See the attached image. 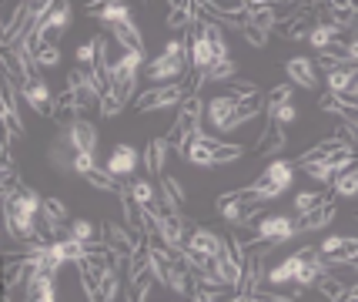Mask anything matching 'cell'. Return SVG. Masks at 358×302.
I'll return each instance as SVG.
<instances>
[{
  "label": "cell",
  "mask_w": 358,
  "mask_h": 302,
  "mask_svg": "<svg viewBox=\"0 0 358 302\" xmlns=\"http://www.w3.org/2000/svg\"><path fill=\"white\" fill-rule=\"evenodd\" d=\"M108 34L121 44L124 50H134V54H144V37H141L138 24L134 20H124V24H114V27H108Z\"/></svg>",
  "instance_id": "cell-16"
},
{
  "label": "cell",
  "mask_w": 358,
  "mask_h": 302,
  "mask_svg": "<svg viewBox=\"0 0 358 302\" xmlns=\"http://www.w3.org/2000/svg\"><path fill=\"white\" fill-rule=\"evenodd\" d=\"M268 118H271V121H278V125L285 128V125H292V121H295L298 111H295V104H285V108H278V111H271Z\"/></svg>",
  "instance_id": "cell-48"
},
{
  "label": "cell",
  "mask_w": 358,
  "mask_h": 302,
  "mask_svg": "<svg viewBox=\"0 0 358 302\" xmlns=\"http://www.w3.org/2000/svg\"><path fill=\"white\" fill-rule=\"evenodd\" d=\"M331 188H335V195H342V198H355V195H358V165H352V168L338 172V175H335V181H331Z\"/></svg>",
  "instance_id": "cell-27"
},
{
  "label": "cell",
  "mask_w": 358,
  "mask_h": 302,
  "mask_svg": "<svg viewBox=\"0 0 358 302\" xmlns=\"http://www.w3.org/2000/svg\"><path fill=\"white\" fill-rule=\"evenodd\" d=\"M187 71V61H174V57H155V61L144 67V74L155 81V84H178V78Z\"/></svg>",
  "instance_id": "cell-8"
},
{
  "label": "cell",
  "mask_w": 358,
  "mask_h": 302,
  "mask_svg": "<svg viewBox=\"0 0 358 302\" xmlns=\"http://www.w3.org/2000/svg\"><path fill=\"white\" fill-rule=\"evenodd\" d=\"M138 161H141V155H138V148H134V144H117V148L110 151V158H108V172L114 178L131 175V172L138 168Z\"/></svg>",
  "instance_id": "cell-12"
},
{
  "label": "cell",
  "mask_w": 358,
  "mask_h": 302,
  "mask_svg": "<svg viewBox=\"0 0 358 302\" xmlns=\"http://www.w3.org/2000/svg\"><path fill=\"white\" fill-rule=\"evenodd\" d=\"M204 111H208V104L201 101V95L185 97V101H181V118H191V121H201Z\"/></svg>",
  "instance_id": "cell-40"
},
{
  "label": "cell",
  "mask_w": 358,
  "mask_h": 302,
  "mask_svg": "<svg viewBox=\"0 0 358 302\" xmlns=\"http://www.w3.org/2000/svg\"><path fill=\"white\" fill-rule=\"evenodd\" d=\"M67 235H71V239H78V242H84V245H91V242H104V239H97V225H94L91 219H74L71 228H67Z\"/></svg>",
  "instance_id": "cell-29"
},
{
  "label": "cell",
  "mask_w": 358,
  "mask_h": 302,
  "mask_svg": "<svg viewBox=\"0 0 358 302\" xmlns=\"http://www.w3.org/2000/svg\"><path fill=\"white\" fill-rule=\"evenodd\" d=\"M71 168H74V172H78V175L84 178L87 172H91V168H97V165H94V155H74V161H71Z\"/></svg>",
  "instance_id": "cell-49"
},
{
  "label": "cell",
  "mask_w": 358,
  "mask_h": 302,
  "mask_svg": "<svg viewBox=\"0 0 358 302\" xmlns=\"http://www.w3.org/2000/svg\"><path fill=\"white\" fill-rule=\"evenodd\" d=\"M238 158H245V148H241V144H234V142H221L218 148H215V155H211V168H215V165L238 161Z\"/></svg>",
  "instance_id": "cell-33"
},
{
  "label": "cell",
  "mask_w": 358,
  "mask_h": 302,
  "mask_svg": "<svg viewBox=\"0 0 358 302\" xmlns=\"http://www.w3.org/2000/svg\"><path fill=\"white\" fill-rule=\"evenodd\" d=\"M285 71H288V81H292L295 88L315 91V88L322 84V74H318V67H315L312 57H288Z\"/></svg>",
  "instance_id": "cell-7"
},
{
  "label": "cell",
  "mask_w": 358,
  "mask_h": 302,
  "mask_svg": "<svg viewBox=\"0 0 358 302\" xmlns=\"http://www.w3.org/2000/svg\"><path fill=\"white\" fill-rule=\"evenodd\" d=\"M355 302H358V299H355Z\"/></svg>",
  "instance_id": "cell-54"
},
{
  "label": "cell",
  "mask_w": 358,
  "mask_h": 302,
  "mask_svg": "<svg viewBox=\"0 0 358 302\" xmlns=\"http://www.w3.org/2000/svg\"><path fill=\"white\" fill-rule=\"evenodd\" d=\"M187 249L204 252V255H221V249H224V239H221L218 232H211V228H194V232L187 235Z\"/></svg>",
  "instance_id": "cell-18"
},
{
  "label": "cell",
  "mask_w": 358,
  "mask_h": 302,
  "mask_svg": "<svg viewBox=\"0 0 358 302\" xmlns=\"http://www.w3.org/2000/svg\"><path fill=\"white\" fill-rule=\"evenodd\" d=\"M355 128H358V125H355Z\"/></svg>",
  "instance_id": "cell-55"
},
{
  "label": "cell",
  "mask_w": 358,
  "mask_h": 302,
  "mask_svg": "<svg viewBox=\"0 0 358 302\" xmlns=\"http://www.w3.org/2000/svg\"><path fill=\"white\" fill-rule=\"evenodd\" d=\"M358 74V64H342V67H335L331 74H325V84L331 95H342V91H348L352 88V81H355Z\"/></svg>",
  "instance_id": "cell-24"
},
{
  "label": "cell",
  "mask_w": 358,
  "mask_h": 302,
  "mask_svg": "<svg viewBox=\"0 0 358 302\" xmlns=\"http://www.w3.org/2000/svg\"><path fill=\"white\" fill-rule=\"evenodd\" d=\"M322 205H328V195L325 191H298L295 195V212H298V219L301 215H308V212H315V208H322Z\"/></svg>",
  "instance_id": "cell-28"
},
{
  "label": "cell",
  "mask_w": 358,
  "mask_h": 302,
  "mask_svg": "<svg viewBox=\"0 0 358 302\" xmlns=\"http://www.w3.org/2000/svg\"><path fill=\"white\" fill-rule=\"evenodd\" d=\"M231 88H234V95H231V97H238V101L258 97V84H255V81H248V78H234V81H231Z\"/></svg>",
  "instance_id": "cell-44"
},
{
  "label": "cell",
  "mask_w": 358,
  "mask_h": 302,
  "mask_svg": "<svg viewBox=\"0 0 358 302\" xmlns=\"http://www.w3.org/2000/svg\"><path fill=\"white\" fill-rule=\"evenodd\" d=\"M187 48H191V67L208 71V67L215 64V50H211V41H208V37H191Z\"/></svg>",
  "instance_id": "cell-25"
},
{
  "label": "cell",
  "mask_w": 358,
  "mask_h": 302,
  "mask_svg": "<svg viewBox=\"0 0 358 302\" xmlns=\"http://www.w3.org/2000/svg\"><path fill=\"white\" fill-rule=\"evenodd\" d=\"M67 88L78 95V104L80 108H101V97L108 95L101 84H97V78L91 74V67H71L67 71Z\"/></svg>",
  "instance_id": "cell-1"
},
{
  "label": "cell",
  "mask_w": 358,
  "mask_h": 302,
  "mask_svg": "<svg viewBox=\"0 0 358 302\" xmlns=\"http://www.w3.org/2000/svg\"><path fill=\"white\" fill-rule=\"evenodd\" d=\"M298 232H301V228H298V222L292 215H265V219L258 222V239L271 242V245L295 239Z\"/></svg>",
  "instance_id": "cell-5"
},
{
  "label": "cell",
  "mask_w": 358,
  "mask_h": 302,
  "mask_svg": "<svg viewBox=\"0 0 358 302\" xmlns=\"http://www.w3.org/2000/svg\"><path fill=\"white\" fill-rule=\"evenodd\" d=\"M355 255H358V239H345L338 252L325 255V262H328V269H331V266H348V262H352Z\"/></svg>",
  "instance_id": "cell-35"
},
{
  "label": "cell",
  "mask_w": 358,
  "mask_h": 302,
  "mask_svg": "<svg viewBox=\"0 0 358 302\" xmlns=\"http://www.w3.org/2000/svg\"><path fill=\"white\" fill-rule=\"evenodd\" d=\"M345 289H348V286H345L342 279H335V275H325V279H318V292H322L325 299H331V302L342 299Z\"/></svg>",
  "instance_id": "cell-38"
},
{
  "label": "cell",
  "mask_w": 358,
  "mask_h": 302,
  "mask_svg": "<svg viewBox=\"0 0 358 302\" xmlns=\"http://www.w3.org/2000/svg\"><path fill=\"white\" fill-rule=\"evenodd\" d=\"M87 17H94V20H101V24L114 27V24L131 20V7H127L124 0H101V4H91V7H87Z\"/></svg>",
  "instance_id": "cell-9"
},
{
  "label": "cell",
  "mask_w": 358,
  "mask_h": 302,
  "mask_svg": "<svg viewBox=\"0 0 358 302\" xmlns=\"http://www.w3.org/2000/svg\"><path fill=\"white\" fill-rule=\"evenodd\" d=\"M121 111H124V104H121L117 97L110 95V91H108L104 97H101V114H104V118H117Z\"/></svg>",
  "instance_id": "cell-45"
},
{
  "label": "cell",
  "mask_w": 358,
  "mask_h": 302,
  "mask_svg": "<svg viewBox=\"0 0 358 302\" xmlns=\"http://www.w3.org/2000/svg\"><path fill=\"white\" fill-rule=\"evenodd\" d=\"M148 262H151V275H155L157 286L168 289V282H171V259L164 255V249H161V242L151 239V249H148Z\"/></svg>",
  "instance_id": "cell-17"
},
{
  "label": "cell",
  "mask_w": 358,
  "mask_h": 302,
  "mask_svg": "<svg viewBox=\"0 0 358 302\" xmlns=\"http://www.w3.org/2000/svg\"><path fill=\"white\" fill-rule=\"evenodd\" d=\"M168 138H155V142H148L144 148V165H148V172L151 175H161L164 172V161H168Z\"/></svg>",
  "instance_id": "cell-23"
},
{
  "label": "cell",
  "mask_w": 358,
  "mask_h": 302,
  "mask_svg": "<svg viewBox=\"0 0 358 302\" xmlns=\"http://www.w3.org/2000/svg\"><path fill=\"white\" fill-rule=\"evenodd\" d=\"M67 144L74 148V155H94V148H97V128L87 118H74L67 125Z\"/></svg>",
  "instance_id": "cell-6"
},
{
  "label": "cell",
  "mask_w": 358,
  "mask_h": 302,
  "mask_svg": "<svg viewBox=\"0 0 358 302\" xmlns=\"http://www.w3.org/2000/svg\"><path fill=\"white\" fill-rule=\"evenodd\" d=\"M292 95H295V84H278V88H271L268 97H265L268 114L278 111V108H285V104H292Z\"/></svg>",
  "instance_id": "cell-31"
},
{
  "label": "cell",
  "mask_w": 358,
  "mask_h": 302,
  "mask_svg": "<svg viewBox=\"0 0 358 302\" xmlns=\"http://www.w3.org/2000/svg\"><path fill=\"white\" fill-rule=\"evenodd\" d=\"M117 292H121V279H117V272H108L94 302H117Z\"/></svg>",
  "instance_id": "cell-37"
},
{
  "label": "cell",
  "mask_w": 358,
  "mask_h": 302,
  "mask_svg": "<svg viewBox=\"0 0 358 302\" xmlns=\"http://www.w3.org/2000/svg\"><path fill=\"white\" fill-rule=\"evenodd\" d=\"M234 111H238V97H231V95H218L208 101V121L218 128V131H228V121H231Z\"/></svg>",
  "instance_id": "cell-14"
},
{
  "label": "cell",
  "mask_w": 358,
  "mask_h": 302,
  "mask_svg": "<svg viewBox=\"0 0 358 302\" xmlns=\"http://www.w3.org/2000/svg\"><path fill=\"white\" fill-rule=\"evenodd\" d=\"M185 101V88L181 84H161V88H148L134 97V111L151 114L161 111V108H171V104H181Z\"/></svg>",
  "instance_id": "cell-2"
},
{
  "label": "cell",
  "mask_w": 358,
  "mask_h": 302,
  "mask_svg": "<svg viewBox=\"0 0 358 302\" xmlns=\"http://www.w3.org/2000/svg\"><path fill=\"white\" fill-rule=\"evenodd\" d=\"M298 272H301V259H298V252L295 255H288V259H281L278 266H271L268 269V275H265V282L268 286H288V282H295L298 279Z\"/></svg>",
  "instance_id": "cell-15"
},
{
  "label": "cell",
  "mask_w": 358,
  "mask_h": 302,
  "mask_svg": "<svg viewBox=\"0 0 358 302\" xmlns=\"http://www.w3.org/2000/svg\"><path fill=\"white\" fill-rule=\"evenodd\" d=\"M248 24L268 34L271 27H275V24H278L275 4H265V0H251V4H248Z\"/></svg>",
  "instance_id": "cell-19"
},
{
  "label": "cell",
  "mask_w": 358,
  "mask_h": 302,
  "mask_svg": "<svg viewBox=\"0 0 358 302\" xmlns=\"http://www.w3.org/2000/svg\"><path fill=\"white\" fill-rule=\"evenodd\" d=\"M245 266H241V282H238V289H234V296H251L255 289H262V282H265V252H255V249H245Z\"/></svg>",
  "instance_id": "cell-4"
},
{
  "label": "cell",
  "mask_w": 358,
  "mask_h": 302,
  "mask_svg": "<svg viewBox=\"0 0 358 302\" xmlns=\"http://www.w3.org/2000/svg\"><path fill=\"white\" fill-rule=\"evenodd\" d=\"M208 84V71H201V67H191V78L181 84L185 88V97H194V95H201V88Z\"/></svg>",
  "instance_id": "cell-41"
},
{
  "label": "cell",
  "mask_w": 358,
  "mask_h": 302,
  "mask_svg": "<svg viewBox=\"0 0 358 302\" xmlns=\"http://www.w3.org/2000/svg\"><path fill=\"white\" fill-rule=\"evenodd\" d=\"M194 17H198V4H191V0L171 4V11H168V31H185V27L194 24Z\"/></svg>",
  "instance_id": "cell-22"
},
{
  "label": "cell",
  "mask_w": 358,
  "mask_h": 302,
  "mask_svg": "<svg viewBox=\"0 0 358 302\" xmlns=\"http://www.w3.org/2000/svg\"><path fill=\"white\" fill-rule=\"evenodd\" d=\"M161 202L164 205H171L178 215L187 208V195H185V185L171 175H161Z\"/></svg>",
  "instance_id": "cell-20"
},
{
  "label": "cell",
  "mask_w": 358,
  "mask_h": 302,
  "mask_svg": "<svg viewBox=\"0 0 358 302\" xmlns=\"http://www.w3.org/2000/svg\"><path fill=\"white\" fill-rule=\"evenodd\" d=\"M305 175L315 178V181H322V185H331V181H335V172L328 168V161H315V165H305Z\"/></svg>",
  "instance_id": "cell-42"
},
{
  "label": "cell",
  "mask_w": 358,
  "mask_h": 302,
  "mask_svg": "<svg viewBox=\"0 0 358 302\" xmlns=\"http://www.w3.org/2000/svg\"><path fill=\"white\" fill-rule=\"evenodd\" d=\"M187 302H218V296H215V292H204V289H198V292H194Z\"/></svg>",
  "instance_id": "cell-51"
},
{
  "label": "cell",
  "mask_w": 358,
  "mask_h": 302,
  "mask_svg": "<svg viewBox=\"0 0 358 302\" xmlns=\"http://www.w3.org/2000/svg\"><path fill=\"white\" fill-rule=\"evenodd\" d=\"M131 195L138 198L141 208H155V205H157L155 185H151V181H144V178H134V181H131Z\"/></svg>",
  "instance_id": "cell-32"
},
{
  "label": "cell",
  "mask_w": 358,
  "mask_h": 302,
  "mask_svg": "<svg viewBox=\"0 0 358 302\" xmlns=\"http://www.w3.org/2000/svg\"><path fill=\"white\" fill-rule=\"evenodd\" d=\"M24 302H57V282L50 275H31L24 282Z\"/></svg>",
  "instance_id": "cell-13"
},
{
  "label": "cell",
  "mask_w": 358,
  "mask_h": 302,
  "mask_svg": "<svg viewBox=\"0 0 358 302\" xmlns=\"http://www.w3.org/2000/svg\"><path fill=\"white\" fill-rule=\"evenodd\" d=\"M218 138H211V135H204L201 142L194 144L191 151H187V161L191 165H198V168H211V155H215V148H218Z\"/></svg>",
  "instance_id": "cell-26"
},
{
  "label": "cell",
  "mask_w": 358,
  "mask_h": 302,
  "mask_svg": "<svg viewBox=\"0 0 358 302\" xmlns=\"http://www.w3.org/2000/svg\"><path fill=\"white\" fill-rule=\"evenodd\" d=\"M94 61H97V41H91V44H80V48H78V67H91Z\"/></svg>",
  "instance_id": "cell-46"
},
{
  "label": "cell",
  "mask_w": 358,
  "mask_h": 302,
  "mask_svg": "<svg viewBox=\"0 0 358 302\" xmlns=\"http://www.w3.org/2000/svg\"><path fill=\"white\" fill-rule=\"evenodd\" d=\"M331 138L342 144V148H352V144L358 142V128L348 125V121H338V125L331 128Z\"/></svg>",
  "instance_id": "cell-39"
},
{
  "label": "cell",
  "mask_w": 358,
  "mask_h": 302,
  "mask_svg": "<svg viewBox=\"0 0 358 302\" xmlns=\"http://www.w3.org/2000/svg\"><path fill=\"white\" fill-rule=\"evenodd\" d=\"M335 215H338V208H335V202H328V205L301 215V219H298V228H301V232H318V228H325L328 222H335Z\"/></svg>",
  "instance_id": "cell-21"
},
{
  "label": "cell",
  "mask_w": 358,
  "mask_h": 302,
  "mask_svg": "<svg viewBox=\"0 0 358 302\" xmlns=\"http://www.w3.org/2000/svg\"><path fill=\"white\" fill-rule=\"evenodd\" d=\"M20 95H24V101H27L37 114H54V97H50L47 81H27V84L20 88Z\"/></svg>",
  "instance_id": "cell-11"
},
{
  "label": "cell",
  "mask_w": 358,
  "mask_h": 302,
  "mask_svg": "<svg viewBox=\"0 0 358 302\" xmlns=\"http://www.w3.org/2000/svg\"><path fill=\"white\" fill-rule=\"evenodd\" d=\"M352 165H358V155L355 148H335L331 155H328V168L338 175V172H345V168H352Z\"/></svg>",
  "instance_id": "cell-34"
},
{
  "label": "cell",
  "mask_w": 358,
  "mask_h": 302,
  "mask_svg": "<svg viewBox=\"0 0 358 302\" xmlns=\"http://www.w3.org/2000/svg\"><path fill=\"white\" fill-rule=\"evenodd\" d=\"M238 78V64L228 57V61H215L208 67V81H234Z\"/></svg>",
  "instance_id": "cell-36"
},
{
  "label": "cell",
  "mask_w": 358,
  "mask_h": 302,
  "mask_svg": "<svg viewBox=\"0 0 358 302\" xmlns=\"http://www.w3.org/2000/svg\"><path fill=\"white\" fill-rule=\"evenodd\" d=\"M348 266H352V269L358 272V255H355V259H352V262H348Z\"/></svg>",
  "instance_id": "cell-52"
},
{
  "label": "cell",
  "mask_w": 358,
  "mask_h": 302,
  "mask_svg": "<svg viewBox=\"0 0 358 302\" xmlns=\"http://www.w3.org/2000/svg\"><path fill=\"white\" fill-rule=\"evenodd\" d=\"M101 239L108 242V249H114L117 255L131 259V255L141 249L144 235H141L138 228H124V225H117V222H104V228H101Z\"/></svg>",
  "instance_id": "cell-3"
},
{
  "label": "cell",
  "mask_w": 358,
  "mask_h": 302,
  "mask_svg": "<svg viewBox=\"0 0 358 302\" xmlns=\"http://www.w3.org/2000/svg\"><path fill=\"white\" fill-rule=\"evenodd\" d=\"M84 181H87L91 188H97V191H121V185H117V178L110 175L108 168H91V172L84 175Z\"/></svg>",
  "instance_id": "cell-30"
},
{
  "label": "cell",
  "mask_w": 358,
  "mask_h": 302,
  "mask_svg": "<svg viewBox=\"0 0 358 302\" xmlns=\"http://www.w3.org/2000/svg\"><path fill=\"white\" fill-rule=\"evenodd\" d=\"M241 34H245V41H248L251 48H258V50L268 48V34L265 31H258V27H251V24H248V27H245Z\"/></svg>",
  "instance_id": "cell-47"
},
{
  "label": "cell",
  "mask_w": 358,
  "mask_h": 302,
  "mask_svg": "<svg viewBox=\"0 0 358 302\" xmlns=\"http://www.w3.org/2000/svg\"><path fill=\"white\" fill-rule=\"evenodd\" d=\"M285 144H288V138H285V128H281L278 121H271V118H268L265 131H262V142H258V148H255V155H258V158H275Z\"/></svg>",
  "instance_id": "cell-10"
},
{
  "label": "cell",
  "mask_w": 358,
  "mask_h": 302,
  "mask_svg": "<svg viewBox=\"0 0 358 302\" xmlns=\"http://www.w3.org/2000/svg\"><path fill=\"white\" fill-rule=\"evenodd\" d=\"M121 302H134V296H124V299H121Z\"/></svg>",
  "instance_id": "cell-53"
},
{
  "label": "cell",
  "mask_w": 358,
  "mask_h": 302,
  "mask_svg": "<svg viewBox=\"0 0 358 302\" xmlns=\"http://www.w3.org/2000/svg\"><path fill=\"white\" fill-rule=\"evenodd\" d=\"M37 61H41V67H57V64H61V48L44 41L41 50H37Z\"/></svg>",
  "instance_id": "cell-43"
},
{
  "label": "cell",
  "mask_w": 358,
  "mask_h": 302,
  "mask_svg": "<svg viewBox=\"0 0 358 302\" xmlns=\"http://www.w3.org/2000/svg\"><path fill=\"white\" fill-rule=\"evenodd\" d=\"M318 108H322V111L338 114V108H342V104H338V97H335V95H331V91H328V95H322V97H318Z\"/></svg>",
  "instance_id": "cell-50"
}]
</instances>
